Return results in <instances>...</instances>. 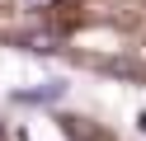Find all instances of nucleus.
I'll use <instances>...</instances> for the list:
<instances>
[{"instance_id":"f257e3e1","label":"nucleus","mask_w":146,"mask_h":141,"mask_svg":"<svg viewBox=\"0 0 146 141\" xmlns=\"http://www.w3.org/2000/svg\"><path fill=\"white\" fill-rule=\"evenodd\" d=\"M137 132H146V108H141V113H137Z\"/></svg>"},{"instance_id":"f03ea898","label":"nucleus","mask_w":146,"mask_h":141,"mask_svg":"<svg viewBox=\"0 0 146 141\" xmlns=\"http://www.w3.org/2000/svg\"><path fill=\"white\" fill-rule=\"evenodd\" d=\"M0 136H5V122H0Z\"/></svg>"}]
</instances>
